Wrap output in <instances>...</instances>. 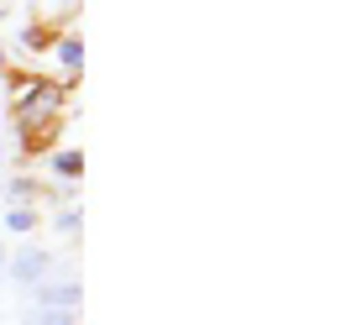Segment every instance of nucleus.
Instances as JSON below:
<instances>
[{
    "label": "nucleus",
    "mask_w": 351,
    "mask_h": 325,
    "mask_svg": "<svg viewBox=\"0 0 351 325\" xmlns=\"http://www.w3.org/2000/svg\"><path fill=\"white\" fill-rule=\"evenodd\" d=\"M27 294H32V310H79L84 289H79L73 273H47L37 289H27Z\"/></svg>",
    "instance_id": "7ed1b4c3"
},
{
    "label": "nucleus",
    "mask_w": 351,
    "mask_h": 325,
    "mask_svg": "<svg viewBox=\"0 0 351 325\" xmlns=\"http://www.w3.org/2000/svg\"><path fill=\"white\" fill-rule=\"evenodd\" d=\"M11 105H16L21 142H32V132H37L47 116H58L63 89H58V84H47V79H16V84H11Z\"/></svg>",
    "instance_id": "f257e3e1"
},
{
    "label": "nucleus",
    "mask_w": 351,
    "mask_h": 325,
    "mask_svg": "<svg viewBox=\"0 0 351 325\" xmlns=\"http://www.w3.org/2000/svg\"><path fill=\"white\" fill-rule=\"evenodd\" d=\"M37 205V178H11L5 184V210H32Z\"/></svg>",
    "instance_id": "20e7f679"
},
{
    "label": "nucleus",
    "mask_w": 351,
    "mask_h": 325,
    "mask_svg": "<svg viewBox=\"0 0 351 325\" xmlns=\"http://www.w3.org/2000/svg\"><path fill=\"white\" fill-rule=\"evenodd\" d=\"M5 158H11V142H5V136H0V162H5Z\"/></svg>",
    "instance_id": "9b49d317"
},
{
    "label": "nucleus",
    "mask_w": 351,
    "mask_h": 325,
    "mask_svg": "<svg viewBox=\"0 0 351 325\" xmlns=\"http://www.w3.org/2000/svg\"><path fill=\"white\" fill-rule=\"evenodd\" d=\"M53 173H58V178H79V173H84V152H73V147L53 152Z\"/></svg>",
    "instance_id": "0eeeda50"
},
{
    "label": "nucleus",
    "mask_w": 351,
    "mask_h": 325,
    "mask_svg": "<svg viewBox=\"0 0 351 325\" xmlns=\"http://www.w3.org/2000/svg\"><path fill=\"white\" fill-rule=\"evenodd\" d=\"M58 63H63V74H79V69H84V37H63Z\"/></svg>",
    "instance_id": "39448f33"
},
{
    "label": "nucleus",
    "mask_w": 351,
    "mask_h": 325,
    "mask_svg": "<svg viewBox=\"0 0 351 325\" xmlns=\"http://www.w3.org/2000/svg\"><path fill=\"white\" fill-rule=\"evenodd\" d=\"M47 273H53V252L37 247V241H21V247L5 257V278H11L21 294H27V289H37Z\"/></svg>",
    "instance_id": "f03ea898"
},
{
    "label": "nucleus",
    "mask_w": 351,
    "mask_h": 325,
    "mask_svg": "<svg viewBox=\"0 0 351 325\" xmlns=\"http://www.w3.org/2000/svg\"><path fill=\"white\" fill-rule=\"evenodd\" d=\"M0 121H5V105H0Z\"/></svg>",
    "instance_id": "4468645a"
},
{
    "label": "nucleus",
    "mask_w": 351,
    "mask_h": 325,
    "mask_svg": "<svg viewBox=\"0 0 351 325\" xmlns=\"http://www.w3.org/2000/svg\"><path fill=\"white\" fill-rule=\"evenodd\" d=\"M16 43L37 53V47H47V32H43V27H21V37H16Z\"/></svg>",
    "instance_id": "9d476101"
},
{
    "label": "nucleus",
    "mask_w": 351,
    "mask_h": 325,
    "mask_svg": "<svg viewBox=\"0 0 351 325\" xmlns=\"http://www.w3.org/2000/svg\"><path fill=\"white\" fill-rule=\"evenodd\" d=\"M63 231V237H79V231H84V210H73V205H63L58 210V221H53Z\"/></svg>",
    "instance_id": "1a4fd4ad"
},
{
    "label": "nucleus",
    "mask_w": 351,
    "mask_h": 325,
    "mask_svg": "<svg viewBox=\"0 0 351 325\" xmlns=\"http://www.w3.org/2000/svg\"><path fill=\"white\" fill-rule=\"evenodd\" d=\"M0 63H5V47H0Z\"/></svg>",
    "instance_id": "ddd939ff"
},
{
    "label": "nucleus",
    "mask_w": 351,
    "mask_h": 325,
    "mask_svg": "<svg viewBox=\"0 0 351 325\" xmlns=\"http://www.w3.org/2000/svg\"><path fill=\"white\" fill-rule=\"evenodd\" d=\"M21 325H79V310H27Z\"/></svg>",
    "instance_id": "423d86ee"
},
{
    "label": "nucleus",
    "mask_w": 351,
    "mask_h": 325,
    "mask_svg": "<svg viewBox=\"0 0 351 325\" xmlns=\"http://www.w3.org/2000/svg\"><path fill=\"white\" fill-rule=\"evenodd\" d=\"M32 226H37V205H32V210H5V231H16V237H27Z\"/></svg>",
    "instance_id": "6e6552de"
},
{
    "label": "nucleus",
    "mask_w": 351,
    "mask_h": 325,
    "mask_svg": "<svg viewBox=\"0 0 351 325\" xmlns=\"http://www.w3.org/2000/svg\"><path fill=\"white\" fill-rule=\"evenodd\" d=\"M5 257H11V252H5V247H0V278H5Z\"/></svg>",
    "instance_id": "f8f14e48"
},
{
    "label": "nucleus",
    "mask_w": 351,
    "mask_h": 325,
    "mask_svg": "<svg viewBox=\"0 0 351 325\" xmlns=\"http://www.w3.org/2000/svg\"><path fill=\"white\" fill-rule=\"evenodd\" d=\"M0 16H5V5H0Z\"/></svg>",
    "instance_id": "2eb2a0df"
}]
</instances>
